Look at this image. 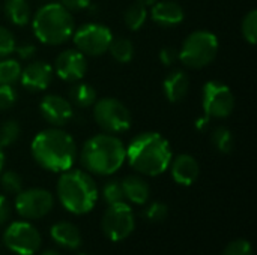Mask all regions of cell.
Here are the masks:
<instances>
[{
	"mask_svg": "<svg viewBox=\"0 0 257 255\" xmlns=\"http://www.w3.org/2000/svg\"><path fill=\"white\" fill-rule=\"evenodd\" d=\"M30 150L36 164L53 173H63L72 168L77 159L74 138L59 128L38 132L32 140Z\"/></svg>",
	"mask_w": 257,
	"mask_h": 255,
	"instance_id": "obj_1",
	"label": "cell"
},
{
	"mask_svg": "<svg viewBox=\"0 0 257 255\" xmlns=\"http://www.w3.org/2000/svg\"><path fill=\"white\" fill-rule=\"evenodd\" d=\"M126 150V161L131 168L145 176H160L172 162L169 141L158 132H142L131 140Z\"/></svg>",
	"mask_w": 257,
	"mask_h": 255,
	"instance_id": "obj_2",
	"label": "cell"
},
{
	"mask_svg": "<svg viewBox=\"0 0 257 255\" xmlns=\"http://www.w3.org/2000/svg\"><path fill=\"white\" fill-rule=\"evenodd\" d=\"M126 159V150L120 138L113 134H98L89 138L81 149L80 161L83 167L98 176L116 173Z\"/></svg>",
	"mask_w": 257,
	"mask_h": 255,
	"instance_id": "obj_3",
	"label": "cell"
},
{
	"mask_svg": "<svg viewBox=\"0 0 257 255\" xmlns=\"http://www.w3.org/2000/svg\"><path fill=\"white\" fill-rule=\"evenodd\" d=\"M60 204L74 215L89 213L98 201V186L92 176L83 170H66L57 182Z\"/></svg>",
	"mask_w": 257,
	"mask_h": 255,
	"instance_id": "obj_4",
	"label": "cell"
},
{
	"mask_svg": "<svg viewBox=\"0 0 257 255\" xmlns=\"http://www.w3.org/2000/svg\"><path fill=\"white\" fill-rule=\"evenodd\" d=\"M35 36L45 45H62L72 38L75 21L62 3H47L36 11L32 20Z\"/></svg>",
	"mask_w": 257,
	"mask_h": 255,
	"instance_id": "obj_5",
	"label": "cell"
},
{
	"mask_svg": "<svg viewBox=\"0 0 257 255\" xmlns=\"http://www.w3.org/2000/svg\"><path fill=\"white\" fill-rule=\"evenodd\" d=\"M218 53V39L209 30H196L188 35L178 51V60L191 69H202L214 62Z\"/></svg>",
	"mask_w": 257,
	"mask_h": 255,
	"instance_id": "obj_6",
	"label": "cell"
},
{
	"mask_svg": "<svg viewBox=\"0 0 257 255\" xmlns=\"http://www.w3.org/2000/svg\"><path fill=\"white\" fill-rule=\"evenodd\" d=\"M93 119L107 134H122L131 128V113L126 105L116 98H101L93 104Z\"/></svg>",
	"mask_w": 257,
	"mask_h": 255,
	"instance_id": "obj_7",
	"label": "cell"
},
{
	"mask_svg": "<svg viewBox=\"0 0 257 255\" xmlns=\"http://www.w3.org/2000/svg\"><path fill=\"white\" fill-rule=\"evenodd\" d=\"M72 41L77 50L84 56L98 57L108 51V47L113 41V33L104 24L89 23L74 30Z\"/></svg>",
	"mask_w": 257,
	"mask_h": 255,
	"instance_id": "obj_8",
	"label": "cell"
},
{
	"mask_svg": "<svg viewBox=\"0 0 257 255\" xmlns=\"http://www.w3.org/2000/svg\"><path fill=\"white\" fill-rule=\"evenodd\" d=\"M202 107L209 119H226L235 110V96L221 81H208L202 89Z\"/></svg>",
	"mask_w": 257,
	"mask_h": 255,
	"instance_id": "obj_9",
	"label": "cell"
},
{
	"mask_svg": "<svg viewBox=\"0 0 257 255\" xmlns=\"http://www.w3.org/2000/svg\"><path fill=\"white\" fill-rule=\"evenodd\" d=\"M101 227L105 237L111 242H120L126 239L136 227L133 209L125 201L110 204L104 212Z\"/></svg>",
	"mask_w": 257,
	"mask_h": 255,
	"instance_id": "obj_10",
	"label": "cell"
},
{
	"mask_svg": "<svg viewBox=\"0 0 257 255\" xmlns=\"http://www.w3.org/2000/svg\"><path fill=\"white\" fill-rule=\"evenodd\" d=\"M3 242L6 248L18 255H33L41 248L42 239L39 231L26 221H17L9 224L5 230Z\"/></svg>",
	"mask_w": 257,
	"mask_h": 255,
	"instance_id": "obj_11",
	"label": "cell"
},
{
	"mask_svg": "<svg viewBox=\"0 0 257 255\" xmlns=\"http://www.w3.org/2000/svg\"><path fill=\"white\" fill-rule=\"evenodd\" d=\"M54 198L50 191L41 188H30L20 191L15 198V209L20 216L26 219H41L51 212Z\"/></svg>",
	"mask_w": 257,
	"mask_h": 255,
	"instance_id": "obj_12",
	"label": "cell"
},
{
	"mask_svg": "<svg viewBox=\"0 0 257 255\" xmlns=\"http://www.w3.org/2000/svg\"><path fill=\"white\" fill-rule=\"evenodd\" d=\"M87 72V59L78 50H65L54 60V74L66 81H80Z\"/></svg>",
	"mask_w": 257,
	"mask_h": 255,
	"instance_id": "obj_13",
	"label": "cell"
},
{
	"mask_svg": "<svg viewBox=\"0 0 257 255\" xmlns=\"http://www.w3.org/2000/svg\"><path fill=\"white\" fill-rule=\"evenodd\" d=\"M39 111L44 120L56 128L69 123V120L74 117L72 104L59 95H47L45 98H42L39 104Z\"/></svg>",
	"mask_w": 257,
	"mask_h": 255,
	"instance_id": "obj_14",
	"label": "cell"
},
{
	"mask_svg": "<svg viewBox=\"0 0 257 255\" xmlns=\"http://www.w3.org/2000/svg\"><path fill=\"white\" fill-rule=\"evenodd\" d=\"M51 80H53V68L47 62L36 60L21 68L20 81L23 87L30 92L45 90L51 84Z\"/></svg>",
	"mask_w": 257,
	"mask_h": 255,
	"instance_id": "obj_15",
	"label": "cell"
},
{
	"mask_svg": "<svg viewBox=\"0 0 257 255\" xmlns=\"http://www.w3.org/2000/svg\"><path fill=\"white\" fill-rule=\"evenodd\" d=\"M169 168H170L172 179L182 186L193 185L200 174V167L197 159L187 153L178 155L175 159H172Z\"/></svg>",
	"mask_w": 257,
	"mask_h": 255,
	"instance_id": "obj_16",
	"label": "cell"
},
{
	"mask_svg": "<svg viewBox=\"0 0 257 255\" xmlns=\"http://www.w3.org/2000/svg\"><path fill=\"white\" fill-rule=\"evenodd\" d=\"M151 18L154 23L163 27H175L185 18L184 8L172 0H158L152 5Z\"/></svg>",
	"mask_w": 257,
	"mask_h": 255,
	"instance_id": "obj_17",
	"label": "cell"
},
{
	"mask_svg": "<svg viewBox=\"0 0 257 255\" xmlns=\"http://www.w3.org/2000/svg\"><path fill=\"white\" fill-rule=\"evenodd\" d=\"M163 89H164V95L169 102H172V104L181 102L188 95L190 78L184 71L175 69L164 78Z\"/></svg>",
	"mask_w": 257,
	"mask_h": 255,
	"instance_id": "obj_18",
	"label": "cell"
},
{
	"mask_svg": "<svg viewBox=\"0 0 257 255\" xmlns=\"http://www.w3.org/2000/svg\"><path fill=\"white\" fill-rule=\"evenodd\" d=\"M50 236H51V240L57 246H62L66 249H77L81 245L80 230L68 221H60L54 224L50 230Z\"/></svg>",
	"mask_w": 257,
	"mask_h": 255,
	"instance_id": "obj_19",
	"label": "cell"
},
{
	"mask_svg": "<svg viewBox=\"0 0 257 255\" xmlns=\"http://www.w3.org/2000/svg\"><path fill=\"white\" fill-rule=\"evenodd\" d=\"M120 183H122L125 200L139 206L148 203L151 197V189L145 179H142L140 176H128Z\"/></svg>",
	"mask_w": 257,
	"mask_h": 255,
	"instance_id": "obj_20",
	"label": "cell"
},
{
	"mask_svg": "<svg viewBox=\"0 0 257 255\" xmlns=\"http://www.w3.org/2000/svg\"><path fill=\"white\" fill-rule=\"evenodd\" d=\"M3 11L8 21L18 27L29 24L32 18V11L27 0H6Z\"/></svg>",
	"mask_w": 257,
	"mask_h": 255,
	"instance_id": "obj_21",
	"label": "cell"
},
{
	"mask_svg": "<svg viewBox=\"0 0 257 255\" xmlns=\"http://www.w3.org/2000/svg\"><path fill=\"white\" fill-rule=\"evenodd\" d=\"M69 99L78 108H87L96 102V90L87 83L75 81V84L69 89Z\"/></svg>",
	"mask_w": 257,
	"mask_h": 255,
	"instance_id": "obj_22",
	"label": "cell"
},
{
	"mask_svg": "<svg viewBox=\"0 0 257 255\" xmlns=\"http://www.w3.org/2000/svg\"><path fill=\"white\" fill-rule=\"evenodd\" d=\"M123 20L130 30H133V32L140 30L148 20V6L140 2H134L133 5H130L126 8V11L123 14Z\"/></svg>",
	"mask_w": 257,
	"mask_h": 255,
	"instance_id": "obj_23",
	"label": "cell"
},
{
	"mask_svg": "<svg viewBox=\"0 0 257 255\" xmlns=\"http://www.w3.org/2000/svg\"><path fill=\"white\" fill-rule=\"evenodd\" d=\"M108 51L119 63H130L134 59V44L128 38H113Z\"/></svg>",
	"mask_w": 257,
	"mask_h": 255,
	"instance_id": "obj_24",
	"label": "cell"
},
{
	"mask_svg": "<svg viewBox=\"0 0 257 255\" xmlns=\"http://www.w3.org/2000/svg\"><path fill=\"white\" fill-rule=\"evenodd\" d=\"M211 143L220 153H230L235 147V137L226 126H218L211 134Z\"/></svg>",
	"mask_w": 257,
	"mask_h": 255,
	"instance_id": "obj_25",
	"label": "cell"
},
{
	"mask_svg": "<svg viewBox=\"0 0 257 255\" xmlns=\"http://www.w3.org/2000/svg\"><path fill=\"white\" fill-rule=\"evenodd\" d=\"M21 65L15 59L3 57L0 60V84H15L20 80Z\"/></svg>",
	"mask_w": 257,
	"mask_h": 255,
	"instance_id": "obj_26",
	"label": "cell"
},
{
	"mask_svg": "<svg viewBox=\"0 0 257 255\" xmlns=\"http://www.w3.org/2000/svg\"><path fill=\"white\" fill-rule=\"evenodd\" d=\"M20 137V125L17 120H6L0 125V147L12 146Z\"/></svg>",
	"mask_w": 257,
	"mask_h": 255,
	"instance_id": "obj_27",
	"label": "cell"
},
{
	"mask_svg": "<svg viewBox=\"0 0 257 255\" xmlns=\"http://www.w3.org/2000/svg\"><path fill=\"white\" fill-rule=\"evenodd\" d=\"M241 33L244 36V39L250 44V45H256L257 42V11L251 9L241 23Z\"/></svg>",
	"mask_w": 257,
	"mask_h": 255,
	"instance_id": "obj_28",
	"label": "cell"
},
{
	"mask_svg": "<svg viewBox=\"0 0 257 255\" xmlns=\"http://www.w3.org/2000/svg\"><path fill=\"white\" fill-rule=\"evenodd\" d=\"M102 198H104V201L108 206L125 201L122 183L119 180H110V182H107L104 185V188H102Z\"/></svg>",
	"mask_w": 257,
	"mask_h": 255,
	"instance_id": "obj_29",
	"label": "cell"
},
{
	"mask_svg": "<svg viewBox=\"0 0 257 255\" xmlns=\"http://www.w3.org/2000/svg\"><path fill=\"white\" fill-rule=\"evenodd\" d=\"M0 186L8 194H18L23 189V180L15 171H2L0 173Z\"/></svg>",
	"mask_w": 257,
	"mask_h": 255,
	"instance_id": "obj_30",
	"label": "cell"
},
{
	"mask_svg": "<svg viewBox=\"0 0 257 255\" xmlns=\"http://www.w3.org/2000/svg\"><path fill=\"white\" fill-rule=\"evenodd\" d=\"M167 213H169L167 206H166L164 203L155 201V203H151V204L145 209L143 216H145V219L149 221V222H161V221H164V219L167 218Z\"/></svg>",
	"mask_w": 257,
	"mask_h": 255,
	"instance_id": "obj_31",
	"label": "cell"
},
{
	"mask_svg": "<svg viewBox=\"0 0 257 255\" xmlns=\"http://www.w3.org/2000/svg\"><path fill=\"white\" fill-rule=\"evenodd\" d=\"M18 92L14 84H0V110H9L15 105Z\"/></svg>",
	"mask_w": 257,
	"mask_h": 255,
	"instance_id": "obj_32",
	"label": "cell"
},
{
	"mask_svg": "<svg viewBox=\"0 0 257 255\" xmlns=\"http://www.w3.org/2000/svg\"><path fill=\"white\" fill-rule=\"evenodd\" d=\"M15 47H17V42H15L12 32L6 27L0 26V59L12 54Z\"/></svg>",
	"mask_w": 257,
	"mask_h": 255,
	"instance_id": "obj_33",
	"label": "cell"
},
{
	"mask_svg": "<svg viewBox=\"0 0 257 255\" xmlns=\"http://www.w3.org/2000/svg\"><path fill=\"white\" fill-rule=\"evenodd\" d=\"M223 255H253V248L250 242L244 239H238L226 246Z\"/></svg>",
	"mask_w": 257,
	"mask_h": 255,
	"instance_id": "obj_34",
	"label": "cell"
},
{
	"mask_svg": "<svg viewBox=\"0 0 257 255\" xmlns=\"http://www.w3.org/2000/svg\"><path fill=\"white\" fill-rule=\"evenodd\" d=\"M158 57H160V62L164 66H172L178 60V50L175 47H164L160 51Z\"/></svg>",
	"mask_w": 257,
	"mask_h": 255,
	"instance_id": "obj_35",
	"label": "cell"
},
{
	"mask_svg": "<svg viewBox=\"0 0 257 255\" xmlns=\"http://www.w3.org/2000/svg\"><path fill=\"white\" fill-rule=\"evenodd\" d=\"M14 51L18 54V57H20L21 60H30V59L35 56L36 48H35V45H32V44H21V45H17Z\"/></svg>",
	"mask_w": 257,
	"mask_h": 255,
	"instance_id": "obj_36",
	"label": "cell"
},
{
	"mask_svg": "<svg viewBox=\"0 0 257 255\" xmlns=\"http://www.w3.org/2000/svg\"><path fill=\"white\" fill-rule=\"evenodd\" d=\"M60 3L68 9V11H83L90 5V0H60Z\"/></svg>",
	"mask_w": 257,
	"mask_h": 255,
	"instance_id": "obj_37",
	"label": "cell"
},
{
	"mask_svg": "<svg viewBox=\"0 0 257 255\" xmlns=\"http://www.w3.org/2000/svg\"><path fill=\"white\" fill-rule=\"evenodd\" d=\"M11 215V207L5 195H0V225H3Z\"/></svg>",
	"mask_w": 257,
	"mask_h": 255,
	"instance_id": "obj_38",
	"label": "cell"
},
{
	"mask_svg": "<svg viewBox=\"0 0 257 255\" xmlns=\"http://www.w3.org/2000/svg\"><path fill=\"white\" fill-rule=\"evenodd\" d=\"M209 117L208 116H203V117H200L199 120H196V129L197 131H206V128L209 126Z\"/></svg>",
	"mask_w": 257,
	"mask_h": 255,
	"instance_id": "obj_39",
	"label": "cell"
},
{
	"mask_svg": "<svg viewBox=\"0 0 257 255\" xmlns=\"http://www.w3.org/2000/svg\"><path fill=\"white\" fill-rule=\"evenodd\" d=\"M5 152H3V149L0 147V173L3 171V167H5Z\"/></svg>",
	"mask_w": 257,
	"mask_h": 255,
	"instance_id": "obj_40",
	"label": "cell"
},
{
	"mask_svg": "<svg viewBox=\"0 0 257 255\" xmlns=\"http://www.w3.org/2000/svg\"><path fill=\"white\" fill-rule=\"evenodd\" d=\"M41 255H60L56 249H45V251H42Z\"/></svg>",
	"mask_w": 257,
	"mask_h": 255,
	"instance_id": "obj_41",
	"label": "cell"
},
{
	"mask_svg": "<svg viewBox=\"0 0 257 255\" xmlns=\"http://www.w3.org/2000/svg\"><path fill=\"white\" fill-rule=\"evenodd\" d=\"M137 2H140V3H143V5H146V6H149V5H154V3L158 2V0H137Z\"/></svg>",
	"mask_w": 257,
	"mask_h": 255,
	"instance_id": "obj_42",
	"label": "cell"
},
{
	"mask_svg": "<svg viewBox=\"0 0 257 255\" xmlns=\"http://www.w3.org/2000/svg\"><path fill=\"white\" fill-rule=\"evenodd\" d=\"M78 255H89V254H84V252H81V254H78Z\"/></svg>",
	"mask_w": 257,
	"mask_h": 255,
	"instance_id": "obj_43",
	"label": "cell"
}]
</instances>
